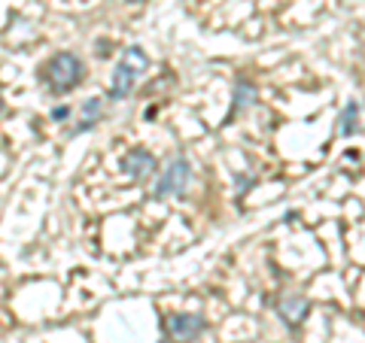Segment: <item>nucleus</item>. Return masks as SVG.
<instances>
[{
    "mask_svg": "<svg viewBox=\"0 0 365 343\" xmlns=\"http://www.w3.org/2000/svg\"><path fill=\"white\" fill-rule=\"evenodd\" d=\"M83 76H86V67L79 61V55H73V52L52 55L43 67V83L49 85L55 95H67L71 88H76L83 83Z\"/></svg>",
    "mask_w": 365,
    "mask_h": 343,
    "instance_id": "obj_1",
    "label": "nucleus"
},
{
    "mask_svg": "<svg viewBox=\"0 0 365 343\" xmlns=\"http://www.w3.org/2000/svg\"><path fill=\"white\" fill-rule=\"evenodd\" d=\"M146 67H150V58H146V52L140 46H131V49H125L122 61L116 64V70H113V79H110V97L113 100H125L134 91V83L140 79V73H146Z\"/></svg>",
    "mask_w": 365,
    "mask_h": 343,
    "instance_id": "obj_2",
    "label": "nucleus"
},
{
    "mask_svg": "<svg viewBox=\"0 0 365 343\" xmlns=\"http://www.w3.org/2000/svg\"><path fill=\"white\" fill-rule=\"evenodd\" d=\"M189 179H192V164H189V158H182V155H174L168 162V167L162 170V176H158L155 182V198H170V194H182L189 186Z\"/></svg>",
    "mask_w": 365,
    "mask_h": 343,
    "instance_id": "obj_3",
    "label": "nucleus"
},
{
    "mask_svg": "<svg viewBox=\"0 0 365 343\" xmlns=\"http://www.w3.org/2000/svg\"><path fill=\"white\" fill-rule=\"evenodd\" d=\"M122 170H125V176H128V179L146 182V179L155 174V155L137 146V149H131L128 155L122 158Z\"/></svg>",
    "mask_w": 365,
    "mask_h": 343,
    "instance_id": "obj_4",
    "label": "nucleus"
},
{
    "mask_svg": "<svg viewBox=\"0 0 365 343\" xmlns=\"http://www.w3.org/2000/svg\"><path fill=\"white\" fill-rule=\"evenodd\" d=\"M165 328L174 340H192L195 334L204 331V319L195 316V313H174V316H168Z\"/></svg>",
    "mask_w": 365,
    "mask_h": 343,
    "instance_id": "obj_5",
    "label": "nucleus"
},
{
    "mask_svg": "<svg viewBox=\"0 0 365 343\" xmlns=\"http://www.w3.org/2000/svg\"><path fill=\"white\" fill-rule=\"evenodd\" d=\"M277 310H280V316L287 319L289 325H299L302 319H304V313L311 310V304H307L302 295H287V298H283L280 304H277Z\"/></svg>",
    "mask_w": 365,
    "mask_h": 343,
    "instance_id": "obj_6",
    "label": "nucleus"
},
{
    "mask_svg": "<svg viewBox=\"0 0 365 343\" xmlns=\"http://www.w3.org/2000/svg\"><path fill=\"white\" fill-rule=\"evenodd\" d=\"M341 137H353V134H356L359 131V104H353V100H350V104L344 107V112H341Z\"/></svg>",
    "mask_w": 365,
    "mask_h": 343,
    "instance_id": "obj_7",
    "label": "nucleus"
},
{
    "mask_svg": "<svg viewBox=\"0 0 365 343\" xmlns=\"http://www.w3.org/2000/svg\"><path fill=\"white\" fill-rule=\"evenodd\" d=\"M98 116H101V97H91L88 104L83 107V125H79V128H76L73 134H79V131H88V128H95Z\"/></svg>",
    "mask_w": 365,
    "mask_h": 343,
    "instance_id": "obj_8",
    "label": "nucleus"
},
{
    "mask_svg": "<svg viewBox=\"0 0 365 343\" xmlns=\"http://www.w3.org/2000/svg\"><path fill=\"white\" fill-rule=\"evenodd\" d=\"M256 100V88L250 85V83H237V88H235V107H232V112H237V110H244V107H250Z\"/></svg>",
    "mask_w": 365,
    "mask_h": 343,
    "instance_id": "obj_9",
    "label": "nucleus"
},
{
    "mask_svg": "<svg viewBox=\"0 0 365 343\" xmlns=\"http://www.w3.org/2000/svg\"><path fill=\"white\" fill-rule=\"evenodd\" d=\"M67 116H71V110H67V107H55V110H52V119H55V122H64Z\"/></svg>",
    "mask_w": 365,
    "mask_h": 343,
    "instance_id": "obj_10",
    "label": "nucleus"
},
{
    "mask_svg": "<svg viewBox=\"0 0 365 343\" xmlns=\"http://www.w3.org/2000/svg\"><path fill=\"white\" fill-rule=\"evenodd\" d=\"M128 4H146V0H128Z\"/></svg>",
    "mask_w": 365,
    "mask_h": 343,
    "instance_id": "obj_11",
    "label": "nucleus"
}]
</instances>
